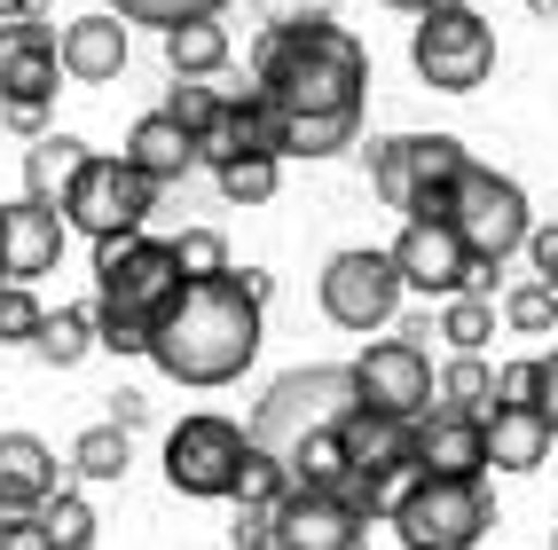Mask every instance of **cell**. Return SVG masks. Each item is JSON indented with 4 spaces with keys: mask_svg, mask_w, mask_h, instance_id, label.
Segmentation results:
<instances>
[{
    "mask_svg": "<svg viewBox=\"0 0 558 550\" xmlns=\"http://www.w3.org/2000/svg\"><path fill=\"white\" fill-rule=\"evenodd\" d=\"M535 410L558 425V354H535Z\"/></svg>",
    "mask_w": 558,
    "mask_h": 550,
    "instance_id": "41",
    "label": "cell"
},
{
    "mask_svg": "<svg viewBox=\"0 0 558 550\" xmlns=\"http://www.w3.org/2000/svg\"><path fill=\"white\" fill-rule=\"evenodd\" d=\"M550 550H558V535H550Z\"/></svg>",
    "mask_w": 558,
    "mask_h": 550,
    "instance_id": "47",
    "label": "cell"
},
{
    "mask_svg": "<svg viewBox=\"0 0 558 550\" xmlns=\"http://www.w3.org/2000/svg\"><path fill=\"white\" fill-rule=\"evenodd\" d=\"M236 550H276V511H259V503H236Z\"/></svg>",
    "mask_w": 558,
    "mask_h": 550,
    "instance_id": "38",
    "label": "cell"
},
{
    "mask_svg": "<svg viewBox=\"0 0 558 550\" xmlns=\"http://www.w3.org/2000/svg\"><path fill=\"white\" fill-rule=\"evenodd\" d=\"M56 56H63V80H80V87H102V80H119L126 71V24L95 9V16H71L56 32Z\"/></svg>",
    "mask_w": 558,
    "mask_h": 550,
    "instance_id": "21",
    "label": "cell"
},
{
    "mask_svg": "<svg viewBox=\"0 0 558 550\" xmlns=\"http://www.w3.org/2000/svg\"><path fill=\"white\" fill-rule=\"evenodd\" d=\"M0 550H56L40 520H16V527H0Z\"/></svg>",
    "mask_w": 558,
    "mask_h": 550,
    "instance_id": "42",
    "label": "cell"
},
{
    "mask_svg": "<svg viewBox=\"0 0 558 550\" xmlns=\"http://www.w3.org/2000/svg\"><path fill=\"white\" fill-rule=\"evenodd\" d=\"M558 425L535 410V401H496L488 410V472H535L550 456Z\"/></svg>",
    "mask_w": 558,
    "mask_h": 550,
    "instance_id": "22",
    "label": "cell"
},
{
    "mask_svg": "<svg viewBox=\"0 0 558 550\" xmlns=\"http://www.w3.org/2000/svg\"><path fill=\"white\" fill-rule=\"evenodd\" d=\"M166 63H173V80H213V71H229V32H220L213 16L173 24L166 32Z\"/></svg>",
    "mask_w": 558,
    "mask_h": 550,
    "instance_id": "25",
    "label": "cell"
},
{
    "mask_svg": "<svg viewBox=\"0 0 558 550\" xmlns=\"http://www.w3.org/2000/svg\"><path fill=\"white\" fill-rule=\"evenodd\" d=\"M220 102H229V87H205V80H173L158 110H166L173 126H190V134H205V126L220 119Z\"/></svg>",
    "mask_w": 558,
    "mask_h": 550,
    "instance_id": "32",
    "label": "cell"
},
{
    "mask_svg": "<svg viewBox=\"0 0 558 550\" xmlns=\"http://www.w3.org/2000/svg\"><path fill=\"white\" fill-rule=\"evenodd\" d=\"M440 220L464 236V252L480 268H504L511 252H527V236H535V220H527V190H519L511 173H496V166H464L457 173V190H449V205H440Z\"/></svg>",
    "mask_w": 558,
    "mask_h": 550,
    "instance_id": "6",
    "label": "cell"
},
{
    "mask_svg": "<svg viewBox=\"0 0 558 550\" xmlns=\"http://www.w3.org/2000/svg\"><path fill=\"white\" fill-rule=\"evenodd\" d=\"M40 527H48L56 550H95V503H87L80 488H63V496L40 511Z\"/></svg>",
    "mask_w": 558,
    "mask_h": 550,
    "instance_id": "31",
    "label": "cell"
},
{
    "mask_svg": "<svg viewBox=\"0 0 558 550\" xmlns=\"http://www.w3.org/2000/svg\"><path fill=\"white\" fill-rule=\"evenodd\" d=\"M464 166H472V150L457 134H386V142H369V190L409 220H440V205H449Z\"/></svg>",
    "mask_w": 558,
    "mask_h": 550,
    "instance_id": "5",
    "label": "cell"
},
{
    "mask_svg": "<svg viewBox=\"0 0 558 550\" xmlns=\"http://www.w3.org/2000/svg\"><path fill=\"white\" fill-rule=\"evenodd\" d=\"M87 158H95V150H87L80 134H40V142L24 150V197H32V205H48V212H63L71 181L87 173Z\"/></svg>",
    "mask_w": 558,
    "mask_h": 550,
    "instance_id": "23",
    "label": "cell"
},
{
    "mask_svg": "<svg viewBox=\"0 0 558 550\" xmlns=\"http://www.w3.org/2000/svg\"><path fill=\"white\" fill-rule=\"evenodd\" d=\"M276 158H244V166H229V173H213L220 181V197H229V205H268L276 197Z\"/></svg>",
    "mask_w": 558,
    "mask_h": 550,
    "instance_id": "37",
    "label": "cell"
},
{
    "mask_svg": "<svg viewBox=\"0 0 558 550\" xmlns=\"http://www.w3.org/2000/svg\"><path fill=\"white\" fill-rule=\"evenodd\" d=\"M40 322H48L40 291H24V283H0V339H9V346H32V339H40Z\"/></svg>",
    "mask_w": 558,
    "mask_h": 550,
    "instance_id": "35",
    "label": "cell"
},
{
    "mask_svg": "<svg viewBox=\"0 0 558 550\" xmlns=\"http://www.w3.org/2000/svg\"><path fill=\"white\" fill-rule=\"evenodd\" d=\"M236 283H244V300H252V307H268V300H276V276H268V268H236Z\"/></svg>",
    "mask_w": 558,
    "mask_h": 550,
    "instance_id": "43",
    "label": "cell"
},
{
    "mask_svg": "<svg viewBox=\"0 0 558 550\" xmlns=\"http://www.w3.org/2000/svg\"><path fill=\"white\" fill-rule=\"evenodd\" d=\"M244 158H276V166H283V126H276V110L259 102L252 87H229L220 119L197 134V166L229 173V166H244Z\"/></svg>",
    "mask_w": 558,
    "mask_h": 550,
    "instance_id": "17",
    "label": "cell"
},
{
    "mask_svg": "<svg viewBox=\"0 0 558 550\" xmlns=\"http://www.w3.org/2000/svg\"><path fill=\"white\" fill-rule=\"evenodd\" d=\"M252 354H259V307L244 300L236 268L220 283H181L173 315L158 322V339H150V362L173 386H197V393L244 378Z\"/></svg>",
    "mask_w": 558,
    "mask_h": 550,
    "instance_id": "2",
    "label": "cell"
},
{
    "mask_svg": "<svg viewBox=\"0 0 558 550\" xmlns=\"http://www.w3.org/2000/svg\"><path fill=\"white\" fill-rule=\"evenodd\" d=\"M283 496H291V472H283L268 449H252V456H244V480H236V503H259V511H276Z\"/></svg>",
    "mask_w": 558,
    "mask_h": 550,
    "instance_id": "36",
    "label": "cell"
},
{
    "mask_svg": "<svg viewBox=\"0 0 558 550\" xmlns=\"http://www.w3.org/2000/svg\"><path fill=\"white\" fill-rule=\"evenodd\" d=\"M354 393H362V410L417 425V417H433V354H425L417 339H378V346H362V354H354Z\"/></svg>",
    "mask_w": 558,
    "mask_h": 550,
    "instance_id": "14",
    "label": "cell"
},
{
    "mask_svg": "<svg viewBox=\"0 0 558 550\" xmlns=\"http://www.w3.org/2000/svg\"><path fill=\"white\" fill-rule=\"evenodd\" d=\"M126 464H134V440L119 425H87L71 440V472H80V480H126Z\"/></svg>",
    "mask_w": 558,
    "mask_h": 550,
    "instance_id": "27",
    "label": "cell"
},
{
    "mask_svg": "<svg viewBox=\"0 0 558 550\" xmlns=\"http://www.w3.org/2000/svg\"><path fill=\"white\" fill-rule=\"evenodd\" d=\"M440 339H449L457 354H488V339H496V300H480V291L449 300V307H440Z\"/></svg>",
    "mask_w": 558,
    "mask_h": 550,
    "instance_id": "29",
    "label": "cell"
},
{
    "mask_svg": "<svg viewBox=\"0 0 558 550\" xmlns=\"http://www.w3.org/2000/svg\"><path fill=\"white\" fill-rule=\"evenodd\" d=\"M173 260H181V283H220V276H229V236H220V229H181Z\"/></svg>",
    "mask_w": 558,
    "mask_h": 550,
    "instance_id": "30",
    "label": "cell"
},
{
    "mask_svg": "<svg viewBox=\"0 0 558 550\" xmlns=\"http://www.w3.org/2000/svg\"><path fill=\"white\" fill-rule=\"evenodd\" d=\"M110 16H119V24H158V32H173V24L220 16V0H110Z\"/></svg>",
    "mask_w": 558,
    "mask_h": 550,
    "instance_id": "33",
    "label": "cell"
},
{
    "mask_svg": "<svg viewBox=\"0 0 558 550\" xmlns=\"http://www.w3.org/2000/svg\"><path fill=\"white\" fill-rule=\"evenodd\" d=\"M87 346H102V339H95V307H56V315L40 322V339H32V354L56 362V370H71Z\"/></svg>",
    "mask_w": 558,
    "mask_h": 550,
    "instance_id": "28",
    "label": "cell"
},
{
    "mask_svg": "<svg viewBox=\"0 0 558 550\" xmlns=\"http://www.w3.org/2000/svg\"><path fill=\"white\" fill-rule=\"evenodd\" d=\"M386 9H409V16H425V9H440V0H386Z\"/></svg>",
    "mask_w": 558,
    "mask_h": 550,
    "instance_id": "46",
    "label": "cell"
},
{
    "mask_svg": "<svg viewBox=\"0 0 558 550\" xmlns=\"http://www.w3.org/2000/svg\"><path fill=\"white\" fill-rule=\"evenodd\" d=\"M0 283H9V276H0Z\"/></svg>",
    "mask_w": 558,
    "mask_h": 550,
    "instance_id": "48",
    "label": "cell"
},
{
    "mask_svg": "<svg viewBox=\"0 0 558 550\" xmlns=\"http://www.w3.org/2000/svg\"><path fill=\"white\" fill-rule=\"evenodd\" d=\"M393 535H401V550H472L496 535V496H488V480L417 472V488L393 503Z\"/></svg>",
    "mask_w": 558,
    "mask_h": 550,
    "instance_id": "9",
    "label": "cell"
},
{
    "mask_svg": "<svg viewBox=\"0 0 558 550\" xmlns=\"http://www.w3.org/2000/svg\"><path fill=\"white\" fill-rule=\"evenodd\" d=\"M63 212H48V205H32V197H16V205H0V276L9 283H40V276H56V260H63Z\"/></svg>",
    "mask_w": 558,
    "mask_h": 550,
    "instance_id": "18",
    "label": "cell"
},
{
    "mask_svg": "<svg viewBox=\"0 0 558 550\" xmlns=\"http://www.w3.org/2000/svg\"><path fill=\"white\" fill-rule=\"evenodd\" d=\"M158 212V181L142 173L126 150L119 158H87V173L71 181V197H63V229H80V236H95V244H126V236H142V220Z\"/></svg>",
    "mask_w": 558,
    "mask_h": 550,
    "instance_id": "10",
    "label": "cell"
},
{
    "mask_svg": "<svg viewBox=\"0 0 558 550\" xmlns=\"http://www.w3.org/2000/svg\"><path fill=\"white\" fill-rule=\"evenodd\" d=\"M339 449H347V496L362 503V520H393V503L417 488V425L354 410L339 425Z\"/></svg>",
    "mask_w": 558,
    "mask_h": 550,
    "instance_id": "7",
    "label": "cell"
},
{
    "mask_svg": "<svg viewBox=\"0 0 558 550\" xmlns=\"http://www.w3.org/2000/svg\"><path fill=\"white\" fill-rule=\"evenodd\" d=\"M181 300V260L158 236H126V244H95V339L110 354H150L158 322Z\"/></svg>",
    "mask_w": 558,
    "mask_h": 550,
    "instance_id": "3",
    "label": "cell"
},
{
    "mask_svg": "<svg viewBox=\"0 0 558 550\" xmlns=\"http://www.w3.org/2000/svg\"><path fill=\"white\" fill-rule=\"evenodd\" d=\"M496 401H535V362H504V370H496Z\"/></svg>",
    "mask_w": 558,
    "mask_h": 550,
    "instance_id": "40",
    "label": "cell"
},
{
    "mask_svg": "<svg viewBox=\"0 0 558 550\" xmlns=\"http://www.w3.org/2000/svg\"><path fill=\"white\" fill-rule=\"evenodd\" d=\"M433 401H440L449 417H488V410H496V370H488L480 354H457L449 370L433 378Z\"/></svg>",
    "mask_w": 558,
    "mask_h": 550,
    "instance_id": "26",
    "label": "cell"
},
{
    "mask_svg": "<svg viewBox=\"0 0 558 550\" xmlns=\"http://www.w3.org/2000/svg\"><path fill=\"white\" fill-rule=\"evenodd\" d=\"M323 315L339 322V330H378L401 315V268H393V252H330V268H323Z\"/></svg>",
    "mask_w": 558,
    "mask_h": 550,
    "instance_id": "13",
    "label": "cell"
},
{
    "mask_svg": "<svg viewBox=\"0 0 558 550\" xmlns=\"http://www.w3.org/2000/svg\"><path fill=\"white\" fill-rule=\"evenodd\" d=\"M369 520L339 488H291L276 503V550H362Z\"/></svg>",
    "mask_w": 558,
    "mask_h": 550,
    "instance_id": "16",
    "label": "cell"
},
{
    "mask_svg": "<svg viewBox=\"0 0 558 550\" xmlns=\"http://www.w3.org/2000/svg\"><path fill=\"white\" fill-rule=\"evenodd\" d=\"M142 417H150V401H142V393H119V410H110V425H119V432H134Z\"/></svg>",
    "mask_w": 558,
    "mask_h": 550,
    "instance_id": "44",
    "label": "cell"
},
{
    "mask_svg": "<svg viewBox=\"0 0 558 550\" xmlns=\"http://www.w3.org/2000/svg\"><path fill=\"white\" fill-rule=\"evenodd\" d=\"M527 260H535V283L558 291V220H543V229L527 236Z\"/></svg>",
    "mask_w": 558,
    "mask_h": 550,
    "instance_id": "39",
    "label": "cell"
},
{
    "mask_svg": "<svg viewBox=\"0 0 558 550\" xmlns=\"http://www.w3.org/2000/svg\"><path fill=\"white\" fill-rule=\"evenodd\" d=\"M252 95L276 110L283 158H339L362 134L369 56L330 16H283L252 40Z\"/></svg>",
    "mask_w": 558,
    "mask_h": 550,
    "instance_id": "1",
    "label": "cell"
},
{
    "mask_svg": "<svg viewBox=\"0 0 558 550\" xmlns=\"http://www.w3.org/2000/svg\"><path fill=\"white\" fill-rule=\"evenodd\" d=\"M244 456H252V425L197 410V417H181V425L166 432V488H173V496H205V503H213V496L236 503Z\"/></svg>",
    "mask_w": 558,
    "mask_h": 550,
    "instance_id": "11",
    "label": "cell"
},
{
    "mask_svg": "<svg viewBox=\"0 0 558 550\" xmlns=\"http://www.w3.org/2000/svg\"><path fill=\"white\" fill-rule=\"evenodd\" d=\"M126 158H134V166H142V173H150L158 190H166V181H181V173L197 166V134H190V126H173L166 110H150V119H134V134H126Z\"/></svg>",
    "mask_w": 558,
    "mask_h": 550,
    "instance_id": "24",
    "label": "cell"
},
{
    "mask_svg": "<svg viewBox=\"0 0 558 550\" xmlns=\"http://www.w3.org/2000/svg\"><path fill=\"white\" fill-rule=\"evenodd\" d=\"M417 472L433 480H488V417H417Z\"/></svg>",
    "mask_w": 558,
    "mask_h": 550,
    "instance_id": "20",
    "label": "cell"
},
{
    "mask_svg": "<svg viewBox=\"0 0 558 550\" xmlns=\"http://www.w3.org/2000/svg\"><path fill=\"white\" fill-rule=\"evenodd\" d=\"M504 322H511V330H527V339H543V330L558 322V291L535 283V276H527V283H511V291H504Z\"/></svg>",
    "mask_w": 558,
    "mask_h": 550,
    "instance_id": "34",
    "label": "cell"
},
{
    "mask_svg": "<svg viewBox=\"0 0 558 550\" xmlns=\"http://www.w3.org/2000/svg\"><path fill=\"white\" fill-rule=\"evenodd\" d=\"M56 496H63V472H56V449H48V440L0 432V527L40 520Z\"/></svg>",
    "mask_w": 558,
    "mask_h": 550,
    "instance_id": "19",
    "label": "cell"
},
{
    "mask_svg": "<svg viewBox=\"0 0 558 550\" xmlns=\"http://www.w3.org/2000/svg\"><path fill=\"white\" fill-rule=\"evenodd\" d=\"M393 252V268H401V291H425V300H464V291H480L488 300V268L464 252V236L449 229V220H401V236L386 244Z\"/></svg>",
    "mask_w": 558,
    "mask_h": 550,
    "instance_id": "12",
    "label": "cell"
},
{
    "mask_svg": "<svg viewBox=\"0 0 558 550\" xmlns=\"http://www.w3.org/2000/svg\"><path fill=\"white\" fill-rule=\"evenodd\" d=\"M56 95H63L56 32L40 16L0 24V110H56Z\"/></svg>",
    "mask_w": 558,
    "mask_h": 550,
    "instance_id": "15",
    "label": "cell"
},
{
    "mask_svg": "<svg viewBox=\"0 0 558 550\" xmlns=\"http://www.w3.org/2000/svg\"><path fill=\"white\" fill-rule=\"evenodd\" d=\"M362 410L354 393V362H307V370H283L252 410V449H268L276 464H291L307 440L339 432L347 417Z\"/></svg>",
    "mask_w": 558,
    "mask_h": 550,
    "instance_id": "4",
    "label": "cell"
},
{
    "mask_svg": "<svg viewBox=\"0 0 558 550\" xmlns=\"http://www.w3.org/2000/svg\"><path fill=\"white\" fill-rule=\"evenodd\" d=\"M409 63H417L425 87L472 95V87H488V71H496V24L480 16L472 0H440V9H425L417 32H409Z\"/></svg>",
    "mask_w": 558,
    "mask_h": 550,
    "instance_id": "8",
    "label": "cell"
},
{
    "mask_svg": "<svg viewBox=\"0 0 558 550\" xmlns=\"http://www.w3.org/2000/svg\"><path fill=\"white\" fill-rule=\"evenodd\" d=\"M24 16H40V0H0V24H24Z\"/></svg>",
    "mask_w": 558,
    "mask_h": 550,
    "instance_id": "45",
    "label": "cell"
}]
</instances>
